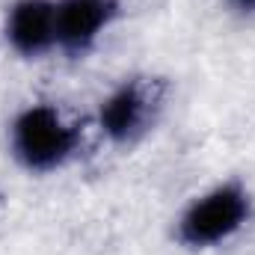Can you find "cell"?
Here are the masks:
<instances>
[{
    "label": "cell",
    "instance_id": "cell-1",
    "mask_svg": "<svg viewBox=\"0 0 255 255\" xmlns=\"http://www.w3.org/2000/svg\"><path fill=\"white\" fill-rule=\"evenodd\" d=\"M80 128L60 107L36 101L21 107L6 128L9 157L30 175L65 169L80 151Z\"/></svg>",
    "mask_w": 255,
    "mask_h": 255
},
{
    "label": "cell",
    "instance_id": "cell-2",
    "mask_svg": "<svg viewBox=\"0 0 255 255\" xmlns=\"http://www.w3.org/2000/svg\"><path fill=\"white\" fill-rule=\"evenodd\" d=\"M253 220V193L244 181L226 178L181 208L172 223V241L187 253H208L238 238Z\"/></svg>",
    "mask_w": 255,
    "mask_h": 255
},
{
    "label": "cell",
    "instance_id": "cell-3",
    "mask_svg": "<svg viewBox=\"0 0 255 255\" xmlns=\"http://www.w3.org/2000/svg\"><path fill=\"white\" fill-rule=\"evenodd\" d=\"M163 101L166 89L157 77H125L98 101V133L116 148H130L154 130Z\"/></svg>",
    "mask_w": 255,
    "mask_h": 255
},
{
    "label": "cell",
    "instance_id": "cell-4",
    "mask_svg": "<svg viewBox=\"0 0 255 255\" xmlns=\"http://www.w3.org/2000/svg\"><path fill=\"white\" fill-rule=\"evenodd\" d=\"M122 12V0H57V51L68 60L89 57Z\"/></svg>",
    "mask_w": 255,
    "mask_h": 255
},
{
    "label": "cell",
    "instance_id": "cell-5",
    "mask_svg": "<svg viewBox=\"0 0 255 255\" xmlns=\"http://www.w3.org/2000/svg\"><path fill=\"white\" fill-rule=\"evenodd\" d=\"M3 39L21 60H45L57 51V0H12L3 15Z\"/></svg>",
    "mask_w": 255,
    "mask_h": 255
},
{
    "label": "cell",
    "instance_id": "cell-6",
    "mask_svg": "<svg viewBox=\"0 0 255 255\" xmlns=\"http://www.w3.org/2000/svg\"><path fill=\"white\" fill-rule=\"evenodd\" d=\"M226 6L241 18H255V0H226Z\"/></svg>",
    "mask_w": 255,
    "mask_h": 255
}]
</instances>
